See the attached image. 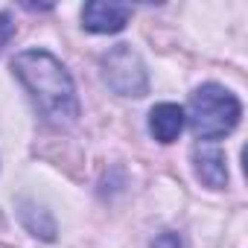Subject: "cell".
Here are the masks:
<instances>
[{
  "label": "cell",
  "instance_id": "1",
  "mask_svg": "<svg viewBox=\"0 0 248 248\" xmlns=\"http://www.w3.org/2000/svg\"><path fill=\"white\" fill-rule=\"evenodd\" d=\"M15 76L27 85L35 105L56 126H70L79 117V99L70 73L47 50H27L12 62Z\"/></svg>",
  "mask_w": 248,
  "mask_h": 248
},
{
  "label": "cell",
  "instance_id": "2",
  "mask_svg": "<svg viewBox=\"0 0 248 248\" xmlns=\"http://www.w3.org/2000/svg\"><path fill=\"white\" fill-rule=\"evenodd\" d=\"M239 99L222 88V85H202L190 93V108L187 117L190 120V129L196 138H202V143L207 140H219L225 135H231L239 123Z\"/></svg>",
  "mask_w": 248,
  "mask_h": 248
},
{
  "label": "cell",
  "instance_id": "3",
  "mask_svg": "<svg viewBox=\"0 0 248 248\" xmlns=\"http://www.w3.org/2000/svg\"><path fill=\"white\" fill-rule=\"evenodd\" d=\"M102 76H105L108 88L120 96H143L149 91L146 67L129 44H117L102 59Z\"/></svg>",
  "mask_w": 248,
  "mask_h": 248
},
{
  "label": "cell",
  "instance_id": "4",
  "mask_svg": "<svg viewBox=\"0 0 248 248\" xmlns=\"http://www.w3.org/2000/svg\"><path fill=\"white\" fill-rule=\"evenodd\" d=\"M132 18V6L126 3H88L82 9V24L91 32H120Z\"/></svg>",
  "mask_w": 248,
  "mask_h": 248
},
{
  "label": "cell",
  "instance_id": "5",
  "mask_svg": "<svg viewBox=\"0 0 248 248\" xmlns=\"http://www.w3.org/2000/svg\"><path fill=\"white\" fill-rule=\"evenodd\" d=\"M196 175L207 184V187H213V190H222L225 184H228V167H225V152L219 149V146H207V143H202V146H196Z\"/></svg>",
  "mask_w": 248,
  "mask_h": 248
},
{
  "label": "cell",
  "instance_id": "6",
  "mask_svg": "<svg viewBox=\"0 0 248 248\" xmlns=\"http://www.w3.org/2000/svg\"><path fill=\"white\" fill-rule=\"evenodd\" d=\"M184 129V111L181 105H172V102H161L152 108L149 114V132L158 143H172Z\"/></svg>",
  "mask_w": 248,
  "mask_h": 248
},
{
  "label": "cell",
  "instance_id": "7",
  "mask_svg": "<svg viewBox=\"0 0 248 248\" xmlns=\"http://www.w3.org/2000/svg\"><path fill=\"white\" fill-rule=\"evenodd\" d=\"M21 219H24V225L35 236H44V239H53L56 236V225H53V219H50V213L44 207H38L32 202H24L21 204Z\"/></svg>",
  "mask_w": 248,
  "mask_h": 248
},
{
  "label": "cell",
  "instance_id": "8",
  "mask_svg": "<svg viewBox=\"0 0 248 248\" xmlns=\"http://www.w3.org/2000/svg\"><path fill=\"white\" fill-rule=\"evenodd\" d=\"M15 35V21L9 12H0V50L9 44V38Z\"/></svg>",
  "mask_w": 248,
  "mask_h": 248
},
{
  "label": "cell",
  "instance_id": "9",
  "mask_svg": "<svg viewBox=\"0 0 248 248\" xmlns=\"http://www.w3.org/2000/svg\"><path fill=\"white\" fill-rule=\"evenodd\" d=\"M152 248H187V245H184V239H181L178 233H172V231H167V233H161V236H155V242H152Z\"/></svg>",
  "mask_w": 248,
  "mask_h": 248
}]
</instances>
